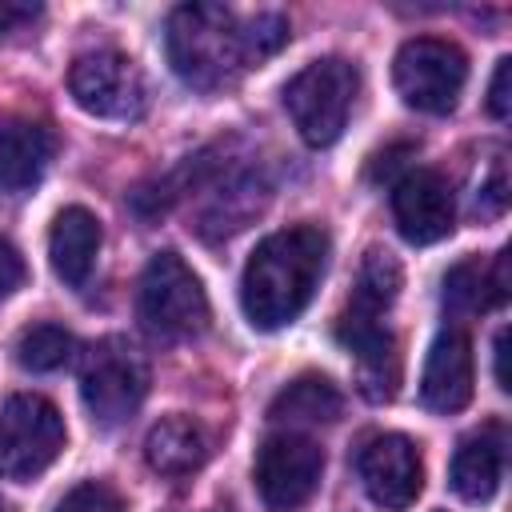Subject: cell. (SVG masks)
Wrapping results in <instances>:
<instances>
[{
    "label": "cell",
    "mask_w": 512,
    "mask_h": 512,
    "mask_svg": "<svg viewBox=\"0 0 512 512\" xmlns=\"http://www.w3.org/2000/svg\"><path fill=\"white\" fill-rule=\"evenodd\" d=\"M288 40V20L280 12H260L240 20L224 4H180L168 16L164 48L172 72L196 92L232 88L252 64L276 56Z\"/></svg>",
    "instance_id": "6da1fadb"
},
{
    "label": "cell",
    "mask_w": 512,
    "mask_h": 512,
    "mask_svg": "<svg viewBox=\"0 0 512 512\" xmlns=\"http://www.w3.org/2000/svg\"><path fill=\"white\" fill-rule=\"evenodd\" d=\"M324 264H328V232L316 224H296L264 236L240 276V304L248 324L260 332H276L292 324L308 308L324 276Z\"/></svg>",
    "instance_id": "7a4b0ae2"
},
{
    "label": "cell",
    "mask_w": 512,
    "mask_h": 512,
    "mask_svg": "<svg viewBox=\"0 0 512 512\" xmlns=\"http://www.w3.org/2000/svg\"><path fill=\"white\" fill-rule=\"evenodd\" d=\"M356 88H360V72L340 56L304 64L284 84V108H288L300 140L312 148H328L348 124Z\"/></svg>",
    "instance_id": "3957f363"
},
{
    "label": "cell",
    "mask_w": 512,
    "mask_h": 512,
    "mask_svg": "<svg viewBox=\"0 0 512 512\" xmlns=\"http://www.w3.org/2000/svg\"><path fill=\"white\" fill-rule=\"evenodd\" d=\"M140 324L160 340H188L208 324V296L196 272L176 252H156L136 288Z\"/></svg>",
    "instance_id": "277c9868"
},
{
    "label": "cell",
    "mask_w": 512,
    "mask_h": 512,
    "mask_svg": "<svg viewBox=\"0 0 512 512\" xmlns=\"http://www.w3.org/2000/svg\"><path fill=\"white\" fill-rule=\"evenodd\" d=\"M64 452V416L52 400L20 392L0 408V476L28 484Z\"/></svg>",
    "instance_id": "5b68a950"
},
{
    "label": "cell",
    "mask_w": 512,
    "mask_h": 512,
    "mask_svg": "<svg viewBox=\"0 0 512 512\" xmlns=\"http://www.w3.org/2000/svg\"><path fill=\"white\" fill-rule=\"evenodd\" d=\"M80 396L96 424H104V428L124 424L148 396L144 356L120 336L92 344L84 356V368H80Z\"/></svg>",
    "instance_id": "8992f818"
},
{
    "label": "cell",
    "mask_w": 512,
    "mask_h": 512,
    "mask_svg": "<svg viewBox=\"0 0 512 512\" xmlns=\"http://www.w3.org/2000/svg\"><path fill=\"white\" fill-rule=\"evenodd\" d=\"M392 80H396V92L408 108L428 112V116H444L456 108V100L464 92L468 56L452 40L416 36V40L400 44V52L392 60Z\"/></svg>",
    "instance_id": "52a82bcc"
},
{
    "label": "cell",
    "mask_w": 512,
    "mask_h": 512,
    "mask_svg": "<svg viewBox=\"0 0 512 512\" xmlns=\"http://www.w3.org/2000/svg\"><path fill=\"white\" fill-rule=\"evenodd\" d=\"M68 92L84 112L100 120H136L148 104V88L136 60H128L116 48H96L76 56L68 68Z\"/></svg>",
    "instance_id": "ba28073f"
},
{
    "label": "cell",
    "mask_w": 512,
    "mask_h": 512,
    "mask_svg": "<svg viewBox=\"0 0 512 512\" xmlns=\"http://www.w3.org/2000/svg\"><path fill=\"white\" fill-rule=\"evenodd\" d=\"M256 492L272 512H292L300 508L324 476V448L300 432H276L260 444L256 464Z\"/></svg>",
    "instance_id": "9c48e42d"
},
{
    "label": "cell",
    "mask_w": 512,
    "mask_h": 512,
    "mask_svg": "<svg viewBox=\"0 0 512 512\" xmlns=\"http://www.w3.org/2000/svg\"><path fill=\"white\" fill-rule=\"evenodd\" d=\"M356 472H360V484L364 492L388 508V512H404L416 504L420 488H424V460H420V448L400 436V432H380V436H368L356 452Z\"/></svg>",
    "instance_id": "30bf717a"
},
{
    "label": "cell",
    "mask_w": 512,
    "mask_h": 512,
    "mask_svg": "<svg viewBox=\"0 0 512 512\" xmlns=\"http://www.w3.org/2000/svg\"><path fill=\"white\" fill-rule=\"evenodd\" d=\"M392 216H396V228L408 244L444 240L456 224V208H452V192H448L444 176L420 168V172H408L404 180H396Z\"/></svg>",
    "instance_id": "8fae6325"
},
{
    "label": "cell",
    "mask_w": 512,
    "mask_h": 512,
    "mask_svg": "<svg viewBox=\"0 0 512 512\" xmlns=\"http://www.w3.org/2000/svg\"><path fill=\"white\" fill-rule=\"evenodd\" d=\"M336 340L356 356V376H360V392L368 400H392L396 396V380H400V352H396V336L372 320V316H356L344 312L336 324Z\"/></svg>",
    "instance_id": "7c38bea8"
},
{
    "label": "cell",
    "mask_w": 512,
    "mask_h": 512,
    "mask_svg": "<svg viewBox=\"0 0 512 512\" xmlns=\"http://www.w3.org/2000/svg\"><path fill=\"white\" fill-rule=\"evenodd\" d=\"M420 400L432 412H460L472 400V340L460 328H440L428 360H424V376H420Z\"/></svg>",
    "instance_id": "4fadbf2b"
},
{
    "label": "cell",
    "mask_w": 512,
    "mask_h": 512,
    "mask_svg": "<svg viewBox=\"0 0 512 512\" xmlns=\"http://www.w3.org/2000/svg\"><path fill=\"white\" fill-rule=\"evenodd\" d=\"M500 472H504V436L496 424L472 432L460 440V448L452 452V468H448V484L460 500L468 504H484L496 496L500 488Z\"/></svg>",
    "instance_id": "5bb4252c"
},
{
    "label": "cell",
    "mask_w": 512,
    "mask_h": 512,
    "mask_svg": "<svg viewBox=\"0 0 512 512\" xmlns=\"http://www.w3.org/2000/svg\"><path fill=\"white\" fill-rule=\"evenodd\" d=\"M96 252H100V220H96L88 208L68 204V208L52 220V232H48V260H52V272H56L68 288H80V284L92 276Z\"/></svg>",
    "instance_id": "9a60e30c"
},
{
    "label": "cell",
    "mask_w": 512,
    "mask_h": 512,
    "mask_svg": "<svg viewBox=\"0 0 512 512\" xmlns=\"http://www.w3.org/2000/svg\"><path fill=\"white\" fill-rule=\"evenodd\" d=\"M52 152H56V136L36 120H12L8 128H0V188L4 192L32 188L44 176Z\"/></svg>",
    "instance_id": "2e32d148"
},
{
    "label": "cell",
    "mask_w": 512,
    "mask_h": 512,
    "mask_svg": "<svg viewBox=\"0 0 512 512\" xmlns=\"http://www.w3.org/2000/svg\"><path fill=\"white\" fill-rule=\"evenodd\" d=\"M144 460L160 476H188L208 460V436L192 416H164L144 440Z\"/></svg>",
    "instance_id": "e0dca14e"
},
{
    "label": "cell",
    "mask_w": 512,
    "mask_h": 512,
    "mask_svg": "<svg viewBox=\"0 0 512 512\" xmlns=\"http://www.w3.org/2000/svg\"><path fill=\"white\" fill-rule=\"evenodd\" d=\"M344 412V396L340 388L320 376V372H304L296 376L288 388L276 392V400L268 404V416L276 424H332Z\"/></svg>",
    "instance_id": "ac0fdd59"
},
{
    "label": "cell",
    "mask_w": 512,
    "mask_h": 512,
    "mask_svg": "<svg viewBox=\"0 0 512 512\" xmlns=\"http://www.w3.org/2000/svg\"><path fill=\"white\" fill-rule=\"evenodd\" d=\"M396 292H400V264L392 260V252L372 248V252L364 256V264H360V276H356V288H352V304H348V312L380 320V316H384V308L396 300Z\"/></svg>",
    "instance_id": "d6986e66"
},
{
    "label": "cell",
    "mask_w": 512,
    "mask_h": 512,
    "mask_svg": "<svg viewBox=\"0 0 512 512\" xmlns=\"http://www.w3.org/2000/svg\"><path fill=\"white\" fill-rule=\"evenodd\" d=\"M72 352H76V340L60 324H32L16 336V360L28 372H56L72 360Z\"/></svg>",
    "instance_id": "ffe728a7"
},
{
    "label": "cell",
    "mask_w": 512,
    "mask_h": 512,
    "mask_svg": "<svg viewBox=\"0 0 512 512\" xmlns=\"http://www.w3.org/2000/svg\"><path fill=\"white\" fill-rule=\"evenodd\" d=\"M488 304H496V292H492V272L480 260H460L444 272V308L452 316H472Z\"/></svg>",
    "instance_id": "44dd1931"
},
{
    "label": "cell",
    "mask_w": 512,
    "mask_h": 512,
    "mask_svg": "<svg viewBox=\"0 0 512 512\" xmlns=\"http://www.w3.org/2000/svg\"><path fill=\"white\" fill-rule=\"evenodd\" d=\"M56 512H124V500H120L108 484L88 480V484H76V488L56 504Z\"/></svg>",
    "instance_id": "7402d4cb"
},
{
    "label": "cell",
    "mask_w": 512,
    "mask_h": 512,
    "mask_svg": "<svg viewBox=\"0 0 512 512\" xmlns=\"http://www.w3.org/2000/svg\"><path fill=\"white\" fill-rule=\"evenodd\" d=\"M488 112L496 120H508V112H512V60L508 56L496 60V72L488 84Z\"/></svg>",
    "instance_id": "603a6c76"
},
{
    "label": "cell",
    "mask_w": 512,
    "mask_h": 512,
    "mask_svg": "<svg viewBox=\"0 0 512 512\" xmlns=\"http://www.w3.org/2000/svg\"><path fill=\"white\" fill-rule=\"evenodd\" d=\"M24 256L8 244V240H0V300H8L20 284H24Z\"/></svg>",
    "instance_id": "cb8c5ba5"
},
{
    "label": "cell",
    "mask_w": 512,
    "mask_h": 512,
    "mask_svg": "<svg viewBox=\"0 0 512 512\" xmlns=\"http://www.w3.org/2000/svg\"><path fill=\"white\" fill-rule=\"evenodd\" d=\"M492 352H496V388H500V392H508V388H512V384H508V372H504V356H508V328H500V332H496V348H492Z\"/></svg>",
    "instance_id": "d4e9b609"
},
{
    "label": "cell",
    "mask_w": 512,
    "mask_h": 512,
    "mask_svg": "<svg viewBox=\"0 0 512 512\" xmlns=\"http://www.w3.org/2000/svg\"><path fill=\"white\" fill-rule=\"evenodd\" d=\"M24 12H28V8H16V4H0V36H4V32H8V28H12V24L24 16Z\"/></svg>",
    "instance_id": "484cf974"
},
{
    "label": "cell",
    "mask_w": 512,
    "mask_h": 512,
    "mask_svg": "<svg viewBox=\"0 0 512 512\" xmlns=\"http://www.w3.org/2000/svg\"><path fill=\"white\" fill-rule=\"evenodd\" d=\"M0 512H4V504H0Z\"/></svg>",
    "instance_id": "4316f807"
}]
</instances>
